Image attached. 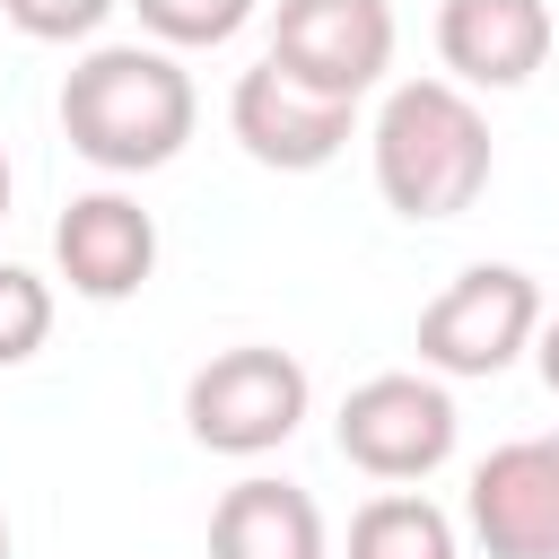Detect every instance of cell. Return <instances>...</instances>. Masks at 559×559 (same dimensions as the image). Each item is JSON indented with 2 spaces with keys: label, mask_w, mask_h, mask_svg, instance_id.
Masks as SVG:
<instances>
[{
  "label": "cell",
  "mask_w": 559,
  "mask_h": 559,
  "mask_svg": "<svg viewBox=\"0 0 559 559\" xmlns=\"http://www.w3.org/2000/svg\"><path fill=\"white\" fill-rule=\"evenodd\" d=\"M192 122H201L192 70L166 44H96L61 79V140L105 175H148L183 157Z\"/></svg>",
  "instance_id": "cell-1"
},
{
  "label": "cell",
  "mask_w": 559,
  "mask_h": 559,
  "mask_svg": "<svg viewBox=\"0 0 559 559\" xmlns=\"http://www.w3.org/2000/svg\"><path fill=\"white\" fill-rule=\"evenodd\" d=\"M376 192L384 210L437 227L463 218L489 192V114L454 87V79H402L376 114Z\"/></svg>",
  "instance_id": "cell-2"
},
{
  "label": "cell",
  "mask_w": 559,
  "mask_h": 559,
  "mask_svg": "<svg viewBox=\"0 0 559 559\" xmlns=\"http://www.w3.org/2000/svg\"><path fill=\"white\" fill-rule=\"evenodd\" d=\"M306 402H314V384H306V367H297L288 349L236 341V349H218V358L183 384V428H192L210 454L253 463V454H271V445L297 437Z\"/></svg>",
  "instance_id": "cell-3"
},
{
  "label": "cell",
  "mask_w": 559,
  "mask_h": 559,
  "mask_svg": "<svg viewBox=\"0 0 559 559\" xmlns=\"http://www.w3.org/2000/svg\"><path fill=\"white\" fill-rule=\"evenodd\" d=\"M542 332V288L515 262H472L437 288V306L419 314V367L437 376H498L533 349Z\"/></svg>",
  "instance_id": "cell-4"
},
{
  "label": "cell",
  "mask_w": 559,
  "mask_h": 559,
  "mask_svg": "<svg viewBox=\"0 0 559 559\" xmlns=\"http://www.w3.org/2000/svg\"><path fill=\"white\" fill-rule=\"evenodd\" d=\"M332 437L341 463H358L367 480H428L454 454V393L437 376H367L349 384Z\"/></svg>",
  "instance_id": "cell-5"
},
{
  "label": "cell",
  "mask_w": 559,
  "mask_h": 559,
  "mask_svg": "<svg viewBox=\"0 0 559 559\" xmlns=\"http://www.w3.org/2000/svg\"><path fill=\"white\" fill-rule=\"evenodd\" d=\"M227 131H236V148H245L253 166L314 175V166H332V157L349 148L358 105H341V96H323V87L288 79V70L262 52V61L236 79V96H227Z\"/></svg>",
  "instance_id": "cell-6"
},
{
  "label": "cell",
  "mask_w": 559,
  "mask_h": 559,
  "mask_svg": "<svg viewBox=\"0 0 559 559\" xmlns=\"http://www.w3.org/2000/svg\"><path fill=\"white\" fill-rule=\"evenodd\" d=\"M271 61L341 105H358L393 70V9L384 0H280Z\"/></svg>",
  "instance_id": "cell-7"
},
{
  "label": "cell",
  "mask_w": 559,
  "mask_h": 559,
  "mask_svg": "<svg viewBox=\"0 0 559 559\" xmlns=\"http://www.w3.org/2000/svg\"><path fill=\"white\" fill-rule=\"evenodd\" d=\"M463 515H472V542L489 559H559V445L550 437L498 445L472 472Z\"/></svg>",
  "instance_id": "cell-8"
},
{
  "label": "cell",
  "mask_w": 559,
  "mask_h": 559,
  "mask_svg": "<svg viewBox=\"0 0 559 559\" xmlns=\"http://www.w3.org/2000/svg\"><path fill=\"white\" fill-rule=\"evenodd\" d=\"M52 262L79 297L96 306H122L140 297V280L157 271V218L131 201V192H79L61 218H52Z\"/></svg>",
  "instance_id": "cell-9"
},
{
  "label": "cell",
  "mask_w": 559,
  "mask_h": 559,
  "mask_svg": "<svg viewBox=\"0 0 559 559\" xmlns=\"http://www.w3.org/2000/svg\"><path fill=\"white\" fill-rule=\"evenodd\" d=\"M550 44V0H437V61L454 70V87H524Z\"/></svg>",
  "instance_id": "cell-10"
},
{
  "label": "cell",
  "mask_w": 559,
  "mask_h": 559,
  "mask_svg": "<svg viewBox=\"0 0 559 559\" xmlns=\"http://www.w3.org/2000/svg\"><path fill=\"white\" fill-rule=\"evenodd\" d=\"M210 559H332L323 550V507L297 480H236L210 507Z\"/></svg>",
  "instance_id": "cell-11"
},
{
  "label": "cell",
  "mask_w": 559,
  "mask_h": 559,
  "mask_svg": "<svg viewBox=\"0 0 559 559\" xmlns=\"http://www.w3.org/2000/svg\"><path fill=\"white\" fill-rule=\"evenodd\" d=\"M349 559H463L454 550V515L419 489H384L349 515Z\"/></svg>",
  "instance_id": "cell-12"
},
{
  "label": "cell",
  "mask_w": 559,
  "mask_h": 559,
  "mask_svg": "<svg viewBox=\"0 0 559 559\" xmlns=\"http://www.w3.org/2000/svg\"><path fill=\"white\" fill-rule=\"evenodd\" d=\"M140 9V26L157 35V44H227V35H245V17H253V0H131Z\"/></svg>",
  "instance_id": "cell-13"
},
{
  "label": "cell",
  "mask_w": 559,
  "mask_h": 559,
  "mask_svg": "<svg viewBox=\"0 0 559 559\" xmlns=\"http://www.w3.org/2000/svg\"><path fill=\"white\" fill-rule=\"evenodd\" d=\"M52 341V288L17 262H0V367H26Z\"/></svg>",
  "instance_id": "cell-14"
},
{
  "label": "cell",
  "mask_w": 559,
  "mask_h": 559,
  "mask_svg": "<svg viewBox=\"0 0 559 559\" xmlns=\"http://www.w3.org/2000/svg\"><path fill=\"white\" fill-rule=\"evenodd\" d=\"M114 0H0V17L35 44H70V35H96Z\"/></svg>",
  "instance_id": "cell-15"
},
{
  "label": "cell",
  "mask_w": 559,
  "mask_h": 559,
  "mask_svg": "<svg viewBox=\"0 0 559 559\" xmlns=\"http://www.w3.org/2000/svg\"><path fill=\"white\" fill-rule=\"evenodd\" d=\"M533 358H542V384H550V393H559V314H550V323H542V332H533Z\"/></svg>",
  "instance_id": "cell-16"
},
{
  "label": "cell",
  "mask_w": 559,
  "mask_h": 559,
  "mask_svg": "<svg viewBox=\"0 0 559 559\" xmlns=\"http://www.w3.org/2000/svg\"><path fill=\"white\" fill-rule=\"evenodd\" d=\"M0 218H9V157H0Z\"/></svg>",
  "instance_id": "cell-17"
},
{
  "label": "cell",
  "mask_w": 559,
  "mask_h": 559,
  "mask_svg": "<svg viewBox=\"0 0 559 559\" xmlns=\"http://www.w3.org/2000/svg\"><path fill=\"white\" fill-rule=\"evenodd\" d=\"M0 559H9V515H0Z\"/></svg>",
  "instance_id": "cell-18"
},
{
  "label": "cell",
  "mask_w": 559,
  "mask_h": 559,
  "mask_svg": "<svg viewBox=\"0 0 559 559\" xmlns=\"http://www.w3.org/2000/svg\"><path fill=\"white\" fill-rule=\"evenodd\" d=\"M550 445H559V437H550Z\"/></svg>",
  "instance_id": "cell-19"
}]
</instances>
